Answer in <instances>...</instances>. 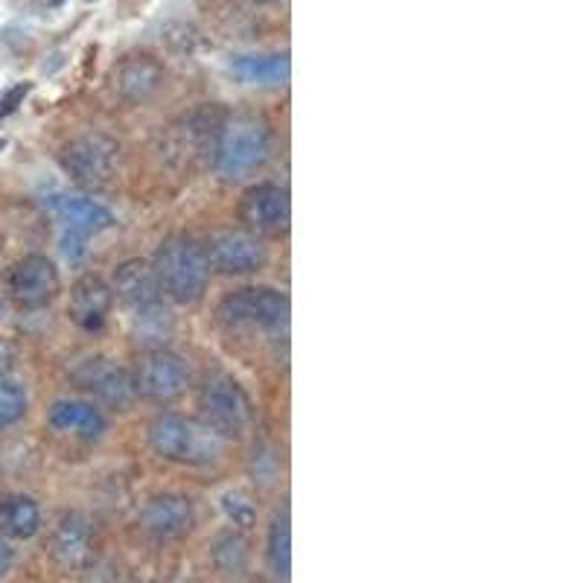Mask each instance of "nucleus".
Segmentation results:
<instances>
[{"label": "nucleus", "mask_w": 583, "mask_h": 583, "mask_svg": "<svg viewBox=\"0 0 583 583\" xmlns=\"http://www.w3.org/2000/svg\"><path fill=\"white\" fill-rule=\"evenodd\" d=\"M135 391L138 397H147L152 403H173L190 385V370L178 353L167 347H149L135 365Z\"/></svg>", "instance_id": "obj_8"}, {"label": "nucleus", "mask_w": 583, "mask_h": 583, "mask_svg": "<svg viewBox=\"0 0 583 583\" xmlns=\"http://www.w3.org/2000/svg\"><path fill=\"white\" fill-rule=\"evenodd\" d=\"M59 3H62V0H47V7H59Z\"/></svg>", "instance_id": "obj_30"}, {"label": "nucleus", "mask_w": 583, "mask_h": 583, "mask_svg": "<svg viewBox=\"0 0 583 583\" xmlns=\"http://www.w3.org/2000/svg\"><path fill=\"white\" fill-rule=\"evenodd\" d=\"M211 557H214V563L223 569L225 574H240L245 566H249V543L240 537V534H219L211 548Z\"/></svg>", "instance_id": "obj_23"}, {"label": "nucleus", "mask_w": 583, "mask_h": 583, "mask_svg": "<svg viewBox=\"0 0 583 583\" xmlns=\"http://www.w3.org/2000/svg\"><path fill=\"white\" fill-rule=\"evenodd\" d=\"M29 88H33V85L21 83V85H15V88H10V91L3 93V97H0V121H3V117H10V114L18 112V105H24V100H27Z\"/></svg>", "instance_id": "obj_27"}, {"label": "nucleus", "mask_w": 583, "mask_h": 583, "mask_svg": "<svg viewBox=\"0 0 583 583\" xmlns=\"http://www.w3.org/2000/svg\"><path fill=\"white\" fill-rule=\"evenodd\" d=\"M225 121H228V112L223 105L195 109L193 114H187L185 121L173 129V152L178 157H185L187 164L199 161V157H214L216 140H219Z\"/></svg>", "instance_id": "obj_13"}, {"label": "nucleus", "mask_w": 583, "mask_h": 583, "mask_svg": "<svg viewBox=\"0 0 583 583\" xmlns=\"http://www.w3.org/2000/svg\"><path fill=\"white\" fill-rule=\"evenodd\" d=\"M199 411L202 423H207L219 438H242L251 427V400L228 373H214L204 380Z\"/></svg>", "instance_id": "obj_4"}, {"label": "nucleus", "mask_w": 583, "mask_h": 583, "mask_svg": "<svg viewBox=\"0 0 583 583\" xmlns=\"http://www.w3.org/2000/svg\"><path fill=\"white\" fill-rule=\"evenodd\" d=\"M47 420L56 432L76 435L83 441H100L102 432H105V415L91 403H83V400H56Z\"/></svg>", "instance_id": "obj_18"}, {"label": "nucleus", "mask_w": 583, "mask_h": 583, "mask_svg": "<svg viewBox=\"0 0 583 583\" xmlns=\"http://www.w3.org/2000/svg\"><path fill=\"white\" fill-rule=\"evenodd\" d=\"M240 219L245 231L257 233V237H278L289 231L292 223V204H289L287 187L263 185L249 187L240 199Z\"/></svg>", "instance_id": "obj_9"}, {"label": "nucleus", "mask_w": 583, "mask_h": 583, "mask_svg": "<svg viewBox=\"0 0 583 583\" xmlns=\"http://www.w3.org/2000/svg\"><path fill=\"white\" fill-rule=\"evenodd\" d=\"M121 164V143L102 131L79 135L62 149V167L79 187L100 190L114 178Z\"/></svg>", "instance_id": "obj_5"}, {"label": "nucleus", "mask_w": 583, "mask_h": 583, "mask_svg": "<svg viewBox=\"0 0 583 583\" xmlns=\"http://www.w3.org/2000/svg\"><path fill=\"white\" fill-rule=\"evenodd\" d=\"M149 446L161 455L164 461L190 464V467H207L219 461L225 449V438H219L214 429L181 415H157L149 423Z\"/></svg>", "instance_id": "obj_2"}, {"label": "nucleus", "mask_w": 583, "mask_h": 583, "mask_svg": "<svg viewBox=\"0 0 583 583\" xmlns=\"http://www.w3.org/2000/svg\"><path fill=\"white\" fill-rule=\"evenodd\" d=\"M257 3H278V0H257Z\"/></svg>", "instance_id": "obj_31"}, {"label": "nucleus", "mask_w": 583, "mask_h": 583, "mask_svg": "<svg viewBox=\"0 0 583 583\" xmlns=\"http://www.w3.org/2000/svg\"><path fill=\"white\" fill-rule=\"evenodd\" d=\"M114 93L126 102H147L164 85V65L152 56H126L112 71Z\"/></svg>", "instance_id": "obj_16"}, {"label": "nucleus", "mask_w": 583, "mask_h": 583, "mask_svg": "<svg viewBox=\"0 0 583 583\" xmlns=\"http://www.w3.org/2000/svg\"><path fill=\"white\" fill-rule=\"evenodd\" d=\"M10 370H12V353L7 344H0V382L10 377Z\"/></svg>", "instance_id": "obj_29"}, {"label": "nucleus", "mask_w": 583, "mask_h": 583, "mask_svg": "<svg viewBox=\"0 0 583 583\" xmlns=\"http://www.w3.org/2000/svg\"><path fill=\"white\" fill-rule=\"evenodd\" d=\"M231 71L245 85L259 88H280L289 83V53H259V56H237L231 62Z\"/></svg>", "instance_id": "obj_20"}, {"label": "nucleus", "mask_w": 583, "mask_h": 583, "mask_svg": "<svg viewBox=\"0 0 583 583\" xmlns=\"http://www.w3.org/2000/svg\"><path fill=\"white\" fill-rule=\"evenodd\" d=\"M152 269H155L161 295H167L176 304L202 301L207 283H211L207 251H204L202 242L187 237V233H176V237H167L161 242Z\"/></svg>", "instance_id": "obj_1"}, {"label": "nucleus", "mask_w": 583, "mask_h": 583, "mask_svg": "<svg viewBox=\"0 0 583 583\" xmlns=\"http://www.w3.org/2000/svg\"><path fill=\"white\" fill-rule=\"evenodd\" d=\"M24 411H27V394H24V389H21L18 382H0V429L18 423Z\"/></svg>", "instance_id": "obj_24"}, {"label": "nucleus", "mask_w": 583, "mask_h": 583, "mask_svg": "<svg viewBox=\"0 0 583 583\" xmlns=\"http://www.w3.org/2000/svg\"><path fill=\"white\" fill-rule=\"evenodd\" d=\"M112 292H117L123 304L131 306L135 313L152 309L161 304V287H157L155 269L147 259H126L117 266L112 280Z\"/></svg>", "instance_id": "obj_17"}, {"label": "nucleus", "mask_w": 583, "mask_h": 583, "mask_svg": "<svg viewBox=\"0 0 583 583\" xmlns=\"http://www.w3.org/2000/svg\"><path fill=\"white\" fill-rule=\"evenodd\" d=\"M50 214L56 216L65 233H62V251L71 263L85 254V242L97 233L114 228V214L105 204L85 199V195H53L47 199Z\"/></svg>", "instance_id": "obj_6"}, {"label": "nucleus", "mask_w": 583, "mask_h": 583, "mask_svg": "<svg viewBox=\"0 0 583 583\" xmlns=\"http://www.w3.org/2000/svg\"><path fill=\"white\" fill-rule=\"evenodd\" d=\"M0 149H3V140H0Z\"/></svg>", "instance_id": "obj_33"}, {"label": "nucleus", "mask_w": 583, "mask_h": 583, "mask_svg": "<svg viewBox=\"0 0 583 583\" xmlns=\"http://www.w3.org/2000/svg\"><path fill=\"white\" fill-rule=\"evenodd\" d=\"M223 508H225V514H228V519H231L233 525L249 528V525H254V519H257V508H254V502H251L249 496H245V493H240V491L225 493Z\"/></svg>", "instance_id": "obj_25"}, {"label": "nucleus", "mask_w": 583, "mask_h": 583, "mask_svg": "<svg viewBox=\"0 0 583 583\" xmlns=\"http://www.w3.org/2000/svg\"><path fill=\"white\" fill-rule=\"evenodd\" d=\"M74 382L83 391L102 400V403H109L112 408H129L138 397L129 370L121 368L117 362L102 359V356L79 362L74 368Z\"/></svg>", "instance_id": "obj_12"}, {"label": "nucleus", "mask_w": 583, "mask_h": 583, "mask_svg": "<svg viewBox=\"0 0 583 583\" xmlns=\"http://www.w3.org/2000/svg\"><path fill=\"white\" fill-rule=\"evenodd\" d=\"M271 147L275 143H271L269 123L254 114H237V117L228 114L211 161L219 176L237 181L263 167L271 157Z\"/></svg>", "instance_id": "obj_3"}, {"label": "nucleus", "mask_w": 583, "mask_h": 583, "mask_svg": "<svg viewBox=\"0 0 583 583\" xmlns=\"http://www.w3.org/2000/svg\"><path fill=\"white\" fill-rule=\"evenodd\" d=\"M211 271L219 275H251L259 271L269 259V251L257 233L251 231H223L204 245Z\"/></svg>", "instance_id": "obj_11"}, {"label": "nucleus", "mask_w": 583, "mask_h": 583, "mask_svg": "<svg viewBox=\"0 0 583 583\" xmlns=\"http://www.w3.org/2000/svg\"><path fill=\"white\" fill-rule=\"evenodd\" d=\"M7 287H10V295L15 297V304L24 306V309H38V306H47L59 295L62 278H59L53 259L41 257V254H27L10 269Z\"/></svg>", "instance_id": "obj_10"}, {"label": "nucleus", "mask_w": 583, "mask_h": 583, "mask_svg": "<svg viewBox=\"0 0 583 583\" xmlns=\"http://www.w3.org/2000/svg\"><path fill=\"white\" fill-rule=\"evenodd\" d=\"M164 45L173 50V53H193L195 45H199V36H195L193 27H187V24H167L164 27Z\"/></svg>", "instance_id": "obj_26"}, {"label": "nucleus", "mask_w": 583, "mask_h": 583, "mask_svg": "<svg viewBox=\"0 0 583 583\" xmlns=\"http://www.w3.org/2000/svg\"><path fill=\"white\" fill-rule=\"evenodd\" d=\"M85 3H93V0H85Z\"/></svg>", "instance_id": "obj_32"}, {"label": "nucleus", "mask_w": 583, "mask_h": 583, "mask_svg": "<svg viewBox=\"0 0 583 583\" xmlns=\"http://www.w3.org/2000/svg\"><path fill=\"white\" fill-rule=\"evenodd\" d=\"M41 528V510L29 496H10L0 502V534L10 540L36 537Z\"/></svg>", "instance_id": "obj_21"}, {"label": "nucleus", "mask_w": 583, "mask_h": 583, "mask_svg": "<svg viewBox=\"0 0 583 583\" xmlns=\"http://www.w3.org/2000/svg\"><path fill=\"white\" fill-rule=\"evenodd\" d=\"M219 321L231 327L280 330L289 321V297L269 287H245L225 295L216 306Z\"/></svg>", "instance_id": "obj_7"}, {"label": "nucleus", "mask_w": 583, "mask_h": 583, "mask_svg": "<svg viewBox=\"0 0 583 583\" xmlns=\"http://www.w3.org/2000/svg\"><path fill=\"white\" fill-rule=\"evenodd\" d=\"M91 522L83 514H65L53 531V557L65 569H76L91 557Z\"/></svg>", "instance_id": "obj_19"}, {"label": "nucleus", "mask_w": 583, "mask_h": 583, "mask_svg": "<svg viewBox=\"0 0 583 583\" xmlns=\"http://www.w3.org/2000/svg\"><path fill=\"white\" fill-rule=\"evenodd\" d=\"M195 510L193 502L181 493H164L147 502V508L140 514V525L149 537L155 540H181L193 531Z\"/></svg>", "instance_id": "obj_14"}, {"label": "nucleus", "mask_w": 583, "mask_h": 583, "mask_svg": "<svg viewBox=\"0 0 583 583\" xmlns=\"http://www.w3.org/2000/svg\"><path fill=\"white\" fill-rule=\"evenodd\" d=\"M292 522H289V508L278 510L269 528V566L278 581L287 583L292 574Z\"/></svg>", "instance_id": "obj_22"}, {"label": "nucleus", "mask_w": 583, "mask_h": 583, "mask_svg": "<svg viewBox=\"0 0 583 583\" xmlns=\"http://www.w3.org/2000/svg\"><path fill=\"white\" fill-rule=\"evenodd\" d=\"M114 306V292L112 287L105 283L97 275H85L74 283L71 289V318H74L76 325L83 327V330H100L105 321H109V315H112Z\"/></svg>", "instance_id": "obj_15"}, {"label": "nucleus", "mask_w": 583, "mask_h": 583, "mask_svg": "<svg viewBox=\"0 0 583 583\" xmlns=\"http://www.w3.org/2000/svg\"><path fill=\"white\" fill-rule=\"evenodd\" d=\"M12 563H15V552H12V546L7 543V540H0V581L7 578V572L12 569Z\"/></svg>", "instance_id": "obj_28"}]
</instances>
